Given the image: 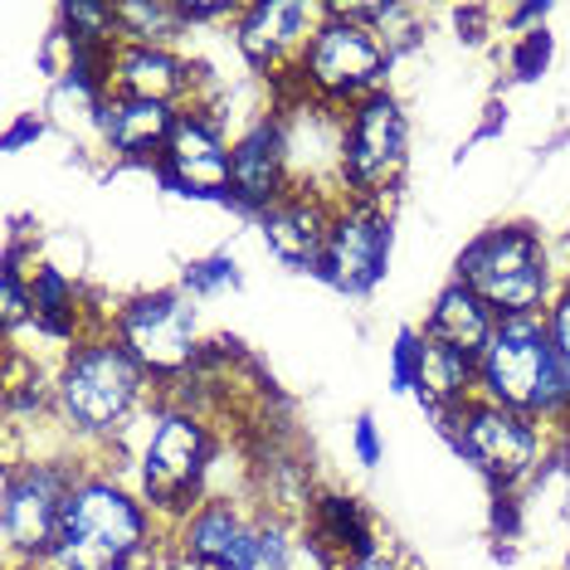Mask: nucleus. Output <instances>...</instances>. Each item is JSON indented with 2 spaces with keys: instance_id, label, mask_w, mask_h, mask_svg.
Returning <instances> with one entry per match:
<instances>
[{
  "instance_id": "9d476101",
  "label": "nucleus",
  "mask_w": 570,
  "mask_h": 570,
  "mask_svg": "<svg viewBox=\"0 0 570 570\" xmlns=\"http://www.w3.org/2000/svg\"><path fill=\"white\" fill-rule=\"evenodd\" d=\"M410 176V112L395 88L356 102L346 112L342 147V196L391 205Z\"/></svg>"
},
{
  "instance_id": "9b49d317",
  "label": "nucleus",
  "mask_w": 570,
  "mask_h": 570,
  "mask_svg": "<svg viewBox=\"0 0 570 570\" xmlns=\"http://www.w3.org/2000/svg\"><path fill=\"white\" fill-rule=\"evenodd\" d=\"M268 108L283 132V157L293 171V190L342 196V147H346V112L293 88H268Z\"/></svg>"
},
{
  "instance_id": "20e7f679",
  "label": "nucleus",
  "mask_w": 570,
  "mask_h": 570,
  "mask_svg": "<svg viewBox=\"0 0 570 570\" xmlns=\"http://www.w3.org/2000/svg\"><path fill=\"white\" fill-rule=\"evenodd\" d=\"M478 395L537 420L556 449H570V395L541 317H498V332L478 352Z\"/></svg>"
},
{
  "instance_id": "0eeeda50",
  "label": "nucleus",
  "mask_w": 570,
  "mask_h": 570,
  "mask_svg": "<svg viewBox=\"0 0 570 570\" xmlns=\"http://www.w3.org/2000/svg\"><path fill=\"white\" fill-rule=\"evenodd\" d=\"M391 69H395V55L385 49L381 35H375L371 24L352 20L336 0H327V16H322L317 35L307 40L297 69L288 73V83H278V88L317 98L336 112H352L356 102L391 88Z\"/></svg>"
},
{
  "instance_id": "39448f33",
  "label": "nucleus",
  "mask_w": 570,
  "mask_h": 570,
  "mask_svg": "<svg viewBox=\"0 0 570 570\" xmlns=\"http://www.w3.org/2000/svg\"><path fill=\"white\" fill-rule=\"evenodd\" d=\"M453 278L469 283L498 317H547L566 283L551 258V239L527 219H502L473 235L453 258Z\"/></svg>"
},
{
  "instance_id": "bb28decb",
  "label": "nucleus",
  "mask_w": 570,
  "mask_h": 570,
  "mask_svg": "<svg viewBox=\"0 0 570 570\" xmlns=\"http://www.w3.org/2000/svg\"><path fill=\"white\" fill-rule=\"evenodd\" d=\"M352 453H356L361 469H375V463L385 459V439H381V430H375L371 414H361V420L352 424Z\"/></svg>"
},
{
  "instance_id": "1a4fd4ad",
  "label": "nucleus",
  "mask_w": 570,
  "mask_h": 570,
  "mask_svg": "<svg viewBox=\"0 0 570 570\" xmlns=\"http://www.w3.org/2000/svg\"><path fill=\"white\" fill-rule=\"evenodd\" d=\"M439 430L463 463H473V473L488 478L498 498H517V488H527L556 453V439L537 420L508 405H492L483 395L469 400L459 414H449Z\"/></svg>"
},
{
  "instance_id": "6e6552de",
  "label": "nucleus",
  "mask_w": 570,
  "mask_h": 570,
  "mask_svg": "<svg viewBox=\"0 0 570 570\" xmlns=\"http://www.w3.org/2000/svg\"><path fill=\"white\" fill-rule=\"evenodd\" d=\"M108 332L118 336L122 352L151 375L157 395L186 381L205 352L200 303L180 288V283L122 297L118 307H108Z\"/></svg>"
},
{
  "instance_id": "ddd939ff",
  "label": "nucleus",
  "mask_w": 570,
  "mask_h": 570,
  "mask_svg": "<svg viewBox=\"0 0 570 570\" xmlns=\"http://www.w3.org/2000/svg\"><path fill=\"white\" fill-rule=\"evenodd\" d=\"M229 151H235V132H229L225 98L196 102L180 112L171 147L157 161V176L166 190L190 200H229Z\"/></svg>"
},
{
  "instance_id": "a878e982",
  "label": "nucleus",
  "mask_w": 570,
  "mask_h": 570,
  "mask_svg": "<svg viewBox=\"0 0 570 570\" xmlns=\"http://www.w3.org/2000/svg\"><path fill=\"white\" fill-rule=\"evenodd\" d=\"M547 336H551V352L556 361H561V375H566V395H570V274L561 283V293L551 297V307H547Z\"/></svg>"
},
{
  "instance_id": "f257e3e1",
  "label": "nucleus",
  "mask_w": 570,
  "mask_h": 570,
  "mask_svg": "<svg viewBox=\"0 0 570 570\" xmlns=\"http://www.w3.org/2000/svg\"><path fill=\"white\" fill-rule=\"evenodd\" d=\"M157 405V385L108 327L55 356V424L83 459L127 463V439Z\"/></svg>"
},
{
  "instance_id": "393cba45",
  "label": "nucleus",
  "mask_w": 570,
  "mask_h": 570,
  "mask_svg": "<svg viewBox=\"0 0 570 570\" xmlns=\"http://www.w3.org/2000/svg\"><path fill=\"white\" fill-rule=\"evenodd\" d=\"M551 55H556V35L547 30V24H541V30L517 35V40L508 45V69H512V79H517V83L541 79V73L551 69Z\"/></svg>"
},
{
  "instance_id": "4be33fe9",
  "label": "nucleus",
  "mask_w": 570,
  "mask_h": 570,
  "mask_svg": "<svg viewBox=\"0 0 570 570\" xmlns=\"http://www.w3.org/2000/svg\"><path fill=\"white\" fill-rule=\"evenodd\" d=\"M420 332L434 336V342H444V346H453V352H463V356H478L488 346V336L498 332V313H492L469 283L449 278L444 288L434 293V303H430V313H424Z\"/></svg>"
},
{
  "instance_id": "c756f323",
  "label": "nucleus",
  "mask_w": 570,
  "mask_h": 570,
  "mask_svg": "<svg viewBox=\"0 0 570 570\" xmlns=\"http://www.w3.org/2000/svg\"><path fill=\"white\" fill-rule=\"evenodd\" d=\"M346 570H410L405 561H400V551L391 547V541H385L381 551H371L366 561H356V566H346Z\"/></svg>"
},
{
  "instance_id": "412c9836",
  "label": "nucleus",
  "mask_w": 570,
  "mask_h": 570,
  "mask_svg": "<svg viewBox=\"0 0 570 570\" xmlns=\"http://www.w3.org/2000/svg\"><path fill=\"white\" fill-rule=\"evenodd\" d=\"M112 88L94 73L69 69L63 79L49 83L45 98V122L49 132H63L79 151H102V108H108Z\"/></svg>"
},
{
  "instance_id": "7c9ffc66",
  "label": "nucleus",
  "mask_w": 570,
  "mask_h": 570,
  "mask_svg": "<svg viewBox=\"0 0 570 570\" xmlns=\"http://www.w3.org/2000/svg\"><path fill=\"white\" fill-rule=\"evenodd\" d=\"M6 570H59L55 561H35V566H6Z\"/></svg>"
},
{
  "instance_id": "f03ea898",
  "label": "nucleus",
  "mask_w": 570,
  "mask_h": 570,
  "mask_svg": "<svg viewBox=\"0 0 570 570\" xmlns=\"http://www.w3.org/2000/svg\"><path fill=\"white\" fill-rule=\"evenodd\" d=\"M171 556V527L141 502L122 463L88 459L55 541L59 570H157Z\"/></svg>"
},
{
  "instance_id": "aec40b11",
  "label": "nucleus",
  "mask_w": 570,
  "mask_h": 570,
  "mask_svg": "<svg viewBox=\"0 0 570 570\" xmlns=\"http://www.w3.org/2000/svg\"><path fill=\"white\" fill-rule=\"evenodd\" d=\"M180 112L186 108H171V102L108 94V108H102V157L112 166H147V171H157V161L171 147Z\"/></svg>"
},
{
  "instance_id": "b1692460",
  "label": "nucleus",
  "mask_w": 570,
  "mask_h": 570,
  "mask_svg": "<svg viewBox=\"0 0 570 570\" xmlns=\"http://www.w3.org/2000/svg\"><path fill=\"white\" fill-rule=\"evenodd\" d=\"M180 288H186L196 303H210L219 293H235L239 288V264L229 254H205V258H190L180 268Z\"/></svg>"
},
{
  "instance_id": "2f4dec72",
  "label": "nucleus",
  "mask_w": 570,
  "mask_h": 570,
  "mask_svg": "<svg viewBox=\"0 0 570 570\" xmlns=\"http://www.w3.org/2000/svg\"><path fill=\"white\" fill-rule=\"evenodd\" d=\"M566 244H570V229H566Z\"/></svg>"
},
{
  "instance_id": "f3484780",
  "label": "nucleus",
  "mask_w": 570,
  "mask_h": 570,
  "mask_svg": "<svg viewBox=\"0 0 570 570\" xmlns=\"http://www.w3.org/2000/svg\"><path fill=\"white\" fill-rule=\"evenodd\" d=\"M293 190V171L283 157V132L274 108H264L254 122L235 132V151H229V205L244 215H264Z\"/></svg>"
},
{
  "instance_id": "6ab92c4d",
  "label": "nucleus",
  "mask_w": 570,
  "mask_h": 570,
  "mask_svg": "<svg viewBox=\"0 0 570 570\" xmlns=\"http://www.w3.org/2000/svg\"><path fill=\"white\" fill-rule=\"evenodd\" d=\"M342 196H317V190H288L278 205H268L258 215V235L264 249L278 258L293 274H317L322 254H327V235H332V215Z\"/></svg>"
},
{
  "instance_id": "c85d7f7f",
  "label": "nucleus",
  "mask_w": 570,
  "mask_h": 570,
  "mask_svg": "<svg viewBox=\"0 0 570 570\" xmlns=\"http://www.w3.org/2000/svg\"><path fill=\"white\" fill-rule=\"evenodd\" d=\"M547 16H551V6H512V10H502V30L517 40V35H527V30H541Z\"/></svg>"
},
{
  "instance_id": "2eb2a0df",
  "label": "nucleus",
  "mask_w": 570,
  "mask_h": 570,
  "mask_svg": "<svg viewBox=\"0 0 570 570\" xmlns=\"http://www.w3.org/2000/svg\"><path fill=\"white\" fill-rule=\"evenodd\" d=\"M322 16H327V6H317V0L313 6L307 0H249L239 10L235 30H229V40H235L239 59L249 63L258 79L268 88H278L297 69V59H303L307 40L317 35Z\"/></svg>"
},
{
  "instance_id": "f8f14e48",
  "label": "nucleus",
  "mask_w": 570,
  "mask_h": 570,
  "mask_svg": "<svg viewBox=\"0 0 570 570\" xmlns=\"http://www.w3.org/2000/svg\"><path fill=\"white\" fill-rule=\"evenodd\" d=\"M391 254H395L391 205L342 196L332 215V235H327V254H322L317 278L346 297H366L391 274Z\"/></svg>"
},
{
  "instance_id": "5701e85b",
  "label": "nucleus",
  "mask_w": 570,
  "mask_h": 570,
  "mask_svg": "<svg viewBox=\"0 0 570 570\" xmlns=\"http://www.w3.org/2000/svg\"><path fill=\"white\" fill-rule=\"evenodd\" d=\"M118 6L122 45H151V49H180L190 40V24L180 0H112Z\"/></svg>"
},
{
  "instance_id": "4468645a",
  "label": "nucleus",
  "mask_w": 570,
  "mask_h": 570,
  "mask_svg": "<svg viewBox=\"0 0 570 570\" xmlns=\"http://www.w3.org/2000/svg\"><path fill=\"white\" fill-rule=\"evenodd\" d=\"M258 502L254 498H205L190 517L171 527L176 570H254L258 547Z\"/></svg>"
},
{
  "instance_id": "cd10ccee",
  "label": "nucleus",
  "mask_w": 570,
  "mask_h": 570,
  "mask_svg": "<svg viewBox=\"0 0 570 570\" xmlns=\"http://www.w3.org/2000/svg\"><path fill=\"white\" fill-rule=\"evenodd\" d=\"M45 132H49L45 112H20V118L6 127V141H0V147H6L10 157H16V151H24V147H30V141H40Z\"/></svg>"
},
{
  "instance_id": "a211bd4d",
  "label": "nucleus",
  "mask_w": 570,
  "mask_h": 570,
  "mask_svg": "<svg viewBox=\"0 0 570 570\" xmlns=\"http://www.w3.org/2000/svg\"><path fill=\"white\" fill-rule=\"evenodd\" d=\"M303 537H307V551H313L317 570H346L385 547L366 502L342 488H317V498L303 512Z\"/></svg>"
},
{
  "instance_id": "423d86ee",
  "label": "nucleus",
  "mask_w": 570,
  "mask_h": 570,
  "mask_svg": "<svg viewBox=\"0 0 570 570\" xmlns=\"http://www.w3.org/2000/svg\"><path fill=\"white\" fill-rule=\"evenodd\" d=\"M83 453H6L0 469V556L35 566L55 556L63 502L83 473Z\"/></svg>"
},
{
  "instance_id": "7ed1b4c3",
  "label": "nucleus",
  "mask_w": 570,
  "mask_h": 570,
  "mask_svg": "<svg viewBox=\"0 0 570 570\" xmlns=\"http://www.w3.org/2000/svg\"><path fill=\"white\" fill-rule=\"evenodd\" d=\"M229 444V424L186 395H157L137 424V449L127 453V478L166 527L190 517L215 492V463Z\"/></svg>"
},
{
  "instance_id": "dca6fc26",
  "label": "nucleus",
  "mask_w": 570,
  "mask_h": 570,
  "mask_svg": "<svg viewBox=\"0 0 570 570\" xmlns=\"http://www.w3.org/2000/svg\"><path fill=\"white\" fill-rule=\"evenodd\" d=\"M391 371H395L400 391H410L439 424H444L449 414H459L469 400H478V356L453 352V346L424 336L420 327L400 332Z\"/></svg>"
}]
</instances>
